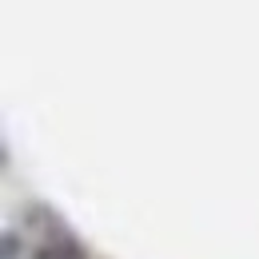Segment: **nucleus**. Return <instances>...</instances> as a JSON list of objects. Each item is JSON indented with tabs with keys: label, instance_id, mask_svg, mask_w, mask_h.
<instances>
[{
	"label": "nucleus",
	"instance_id": "nucleus-1",
	"mask_svg": "<svg viewBox=\"0 0 259 259\" xmlns=\"http://www.w3.org/2000/svg\"><path fill=\"white\" fill-rule=\"evenodd\" d=\"M36 259H84V251L76 243H48L36 251Z\"/></svg>",
	"mask_w": 259,
	"mask_h": 259
},
{
	"label": "nucleus",
	"instance_id": "nucleus-2",
	"mask_svg": "<svg viewBox=\"0 0 259 259\" xmlns=\"http://www.w3.org/2000/svg\"><path fill=\"white\" fill-rule=\"evenodd\" d=\"M16 247H20V239L16 235H4V259H16Z\"/></svg>",
	"mask_w": 259,
	"mask_h": 259
}]
</instances>
